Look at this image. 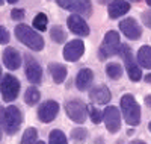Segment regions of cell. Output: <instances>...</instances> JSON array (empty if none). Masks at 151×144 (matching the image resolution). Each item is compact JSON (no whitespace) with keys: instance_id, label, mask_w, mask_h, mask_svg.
<instances>
[{"instance_id":"obj_1","label":"cell","mask_w":151,"mask_h":144,"mask_svg":"<svg viewBox=\"0 0 151 144\" xmlns=\"http://www.w3.org/2000/svg\"><path fill=\"white\" fill-rule=\"evenodd\" d=\"M15 36L18 38V41H21L24 46H27L35 52H40L44 49V38L38 32H35L32 28H29L27 24L20 23L15 28Z\"/></svg>"},{"instance_id":"obj_2","label":"cell","mask_w":151,"mask_h":144,"mask_svg":"<svg viewBox=\"0 0 151 144\" xmlns=\"http://www.w3.org/2000/svg\"><path fill=\"white\" fill-rule=\"evenodd\" d=\"M121 109L125 123L130 126H137L141 123V108L132 94H124L121 97Z\"/></svg>"},{"instance_id":"obj_3","label":"cell","mask_w":151,"mask_h":144,"mask_svg":"<svg viewBox=\"0 0 151 144\" xmlns=\"http://www.w3.org/2000/svg\"><path fill=\"white\" fill-rule=\"evenodd\" d=\"M118 53H119L121 58L124 59V64H125V68H127V73H129L130 81H133V82L141 81V79H142V71H141V68H139V65L136 64V59H134V56H133V52H132L130 46L121 44Z\"/></svg>"},{"instance_id":"obj_4","label":"cell","mask_w":151,"mask_h":144,"mask_svg":"<svg viewBox=\"0 0 151 144\" xmlns=\"http://www.w3.org/2000/svg\"><path fill=\"white\" fill-rule=\"evenodd\" d=\"M119 46H121V43H119V35H118V32L109 31V32L106 33V36H104L101 46H100V49H98V58L101 59V61H104V59H107L109 56L118 53Z\"/></svg>"},{"instance_id":"obj_5","label":"cell","mask_w":151,"mask_h":144,"mask_svg":"<svg viewBox=\"0 0 151 144\" xmlns=\"http://www.w3.org/2000/svg\"><path fill=\"white\" fill-rule=\"evenodd\" d=\"M21 121H23V115L17 106L11 105L5 109V132L8 135L17 134L21 126Z\"/></svg>"},{"instance_id":"obj_6","label":"cell","mask_w":151,"mask_h":144,"mask_svg":"<svg viewBox=\"0 0 151 144\" xmlns=\"http://www.w3.org/2000/svg\"><path fill=\"white\" fill-rule=\"evenodd\" d=\"M0 93H2V97L5 102L15 100L20 93V81L12 74L3 76V81L0 82Z\"/></svg>"},{"instance_id":"obj_7","label":"cell","mask_w":151,"mask_h":144,"mask_svg":"<svg viewBox=\"0 0 151 144\" xmlns=\"http://www.w3.org/2000/svg\"><path fill=\"white\" fill-rule=\"evenodd\" d=\"M56 3L67 11H73L76 14H83L89 17L92 14L91 0H56Z\"/></svg>"},{"instance_id":"obj_8","label":"cell","mask_w":151,"mask_h":144,"mask_svg":"<svg viewBox=\"0 0 151 144\" xmlns=\"http://www.w3.org/2000/svg\"><path fill=\"white\" fill-rule=\"evenodd\" d=\"M67 115L76 123H85L88 117V106L80 100H71L65 105Z\"/></svg>"},{"instance_id":"obj_9","label":"cell","mask_w":151,"mask_h":144,"mask_svg":"<svg viewBox=\"0 0 151 144\" xmlns=\"http://www.w3.org/2000/svg\"><path fill=\"white\" fill-rule=\"evenodd\" d=\"M24 71H26V77L29 79L30 84H40L41 79H42V70H41V65L38 64V61L30 56V55H26L24 56Z\"/></svg>"},{"instance_id":"obj_10","label":"cell","mask_w":151,"mask_h":144,"mask_svg":"<svg viewBox=\"0 0 151 144\" xmlns=\"http://www.w3.org/2000/svg\"><path fill=\"white\" fill-rule=\"evenodd\" d=\"M59 114V103L55 100H47L38 108V119L42 123H50Z\"/></svg>"},{"instance_id":"obj_11","label":"cell","mask_w":151,"mask_h":144,"mask_svg":"<svg viewBox=\"0 0 151 144\" xmlns=\"http://www.w3.org/2000/svg\"><path fill=\"white\" fill-rule=\"evenodd\" d=\"M103 120H104V124H106L109 132L115 134V132L119 130V127H121V115H119L118 108H115V106L106 108V111L103 114Z\"/></svg>"},{"instance_id":"obj_12","label":"cell","mask_w":151,"mask_h":144,"mask_svg":"<svg viewBox=\"0 0 151 144\" xmlns=\"http://www.w3.org/2000/svg\"><path fill=\"white\" fill-rule=\"evenodd\" d=\"M67 24L73 33L80 35V36H88L89 35V26L85 21L83 17H80L79 14H71L67 20Z\"/></svg>"},{"instance_id":"obj_13","label":"cell","mask_w":151,"mask_h":144,"mask_svg":"<svg viewBox=\"0 0 151 144\" xmlns=\"http://www.w3.org/2000/svg\"><path fill=\"white\" fill-rule=\"evenodd\" d=\"M85 52V43L82 40H73L64 47V58L70 62H74L82 58Z\"/></svg>"},{"instance_id":"obj_14","label":"cell","mask_w":151,"mask_h":144,"mask_svg":"<svg viewBox=\"0 0 151 144\" xmlns=\"http://www.w3.org/2000/svg\"><path fill=\"white\" fill-rule=\"evenodd\" d=\"M119 29L121 32L129 38V40H139L141 35H142V29L141 26L136 23L134 18H124L121 23H119Z\"/></svg>"},{"instance_id":"obj_15","label":"cell","mask_w":151,"mask_h":144,"mask_svg":"<svg viewBox=\"0 0 151 144\" xmlns=\"http://www.w3.org/2000/svg\"><path fill=\"white\" fill-rule=\"evenodd\" d=\"M129 11H130V3L125 2V0H112L107 8L110 18H119L124 14H127Z\"/></svg>"},{"instance_id":"obj_16","label":"cell","mask_w":151,"mask_h":144,"mask_svg":"<svg viewBox=\"0 0 151 144\" xmlns=\"http://www.w3.org/2000/svg\"><path fill=\"white\" fill-rule=\"evenodd\" d=\"M3 64L9 70H17L21 65V56L14 47H6L3 52Z\"/></svg>"},{"instance_id":"obj_17","label":"cell","mask_w":151,"mask_h":144,"mask_svg":"<svg viewBox=\"0 0 151 144\" xmlns=\"http://www.w3.org/2000/svg\"><path fill=\"white\" fill-rule=\"evenodd\" d=\"M94 81V73L89 68H82L77 73V77H76V87H77L80 91H86L92 85Z\"/></svg>"},{"instance_id":"obj_18","label":"cell","mask_w":151,"mask_h":144,"mask_svg":"<svg viewBox=\"0 0 151 144\" xmlns=\"http://www.w3.org/2000/svg\"><path fill=\"white\" fill-rule=\"evenodd\" d=\"M110 91H109V88L107 87H104V85H97L95 88H92L91 89V99L95 102V103H98V105H104V103H107L109 100H110Z\"/></svg>"},{"instance_id":"obj_19","label":"cell","mask_w":151,"mask_h":144,"mask_svg":"<svg viewBox=\"0 0 151 144\" xmlns=\"http://www.w3.org/2000/svg\"><path fill=\"white\" fill-rule=\"evenodd\" d=\"M48 71H50V74H52L53 81L56 84H62L67 77V67L62 64H58V62L48 64Z\"/></svg>"},{"instance_id":"obj_20","label":"cell","mask_w":151,"mask_h":144,"mask_svg":"<svg viewBox=\"0 0 151 144\" xmlns=\"http://www.w3.org/2000/svg\"><path fill=\"white\" fill-rule=\"evenodd\" d=\"M137 62L141 67L151 70V47L150 46H142L137 52Z\"/></svg>"},{"instance_id":"obj_21","label":"cell","mask_w":151,"mask_h":144,"mask_svg":"<svg viewBox=\"0 0 151 144\" xmlns=\"http://www.w3.org/2000/svg\"><path fill=\"white\" fill-rule=\"evenodd\" d=\"M106 74L110 77L112 81H116V79H119V77L122 76V67L119 64H116V62H110V64H107V67H106Z\"/></svg>"},{"instance_id":"obj_22","label":"cell","mask_w":151,"mask_h":144,"mask_svg":"<svg viewBox=\"0 0 151 144\" xmlns=\"http://www.w3.org/2000/svg\"><path fill=\"white\" fill-rule=\"evenodd\" d=\"M40 91H38L35 87H30L26 89V93H24V102H26L27 105H36L38 102H40Z\"/></svg>"},{"instance_id":"obj_23","label":"cell","mask_w":151,"mask_h":144,"mask_svg":"<svg viewBox=\"0 0 151 144\" xmlns=\"http://www.w3.org/2000/svg\"><path fill=\"white\" fill-rule=\"evenodd\" d=\"M50 36H52V40L58 44H62L65 40H67V33L65 31L60 28V26H53L52 31H50Z\"/></svg>"},{"instance_id":"obj_24","label":"cell","mask_w":151,"mask_h":144,"mask_svg":"<svg viewBox=\"0 0 151 144\" xmlns=\"http://www.w3.org/2000/svg\"><path fill=\"white\" fill-rule=\"evenodd\" d=\"M48 144H67V137L65 134L59 129H55L48 135Z\"/></svg>"},{"instance_id":"obj_25","label":"cell","mask_w":151,"mask_h":144,"mask_svg":"<svg viewBox=\"0 0 151 144\" xmlns=\"http://www.w3.org/2000/svg\"><path fill=\"white\" fill-rule=\"evenodd\" d=\"M36 138H38V132L35 127H27L23 134L21 138V144H36Z\"/></svg>"},{"instance_id":"obj_26","label":"cell","mask_w":151,"mask_h":144,"mask_svg":"<svg viewBox=\"0 0 151 144\" xmlns=\"http://www.w3.org/2000/svg\"><path fill=\"white\" fill-rule=\"evenodd\" d=\"M47 23H48L47 15L42 14V12H40V14L35 15V18H33V28L38 29L40 32H44V31L47 29Z\"/></svg>"},{"instance_id":"obj_27","label":"cell","mask_w":151,"mask_h":144,"mask_svg":"<svg viewBox=\"0 0 151 144\" xmlns=\"http://www.w3.org/2000/svg\"><path fill=\"white\" fill-rule=\"evenodd\" d=\"M88 138V130L83 129V127H77V129H74L73 132H71V140L74 143H83L85 140Z\"/></svg>"},{"instance_id":"obj_28","label":"cell","mask_w":151,"mask_h":144,"mask_svg":"<svg viewBox=\"0 0 151 144\" xmlns=\"http://www.w3.org/2000/svg\"><path fill=\"white\" fill-rule=\"evenodd\" d=\"M88 114H89L92 123H95V124H98L100 121L103 120V114L100 112V109H98V108H95L94 105H89V106H88Z\"/></svg>"},{"instance_id":"obj_29","label":"cell","mask_w":151,"mask_h":144,"mask_svg":"<svg viewBox=\"0 0 151 144\" xmlns=\"http://www.w3.org/2000/svg\"><path fill=\"white\" fill-rule=\"evenodd\" d=\"M9 32L3 28V26H0V44H8L9 43Z\"/></svg>"},{"instance_id":"obj_30","label":"cell","mask_w":151,"mask_h":144,"mask_svg":"<svg viewBox=\"0 0 151 144\" xmlns=\"http://www.w3.org/2000/svg\"><path fill=\"white\" fill-rule=\"evenodd\" d=\"M11 17H12V20H23L24 18V11L23 9H12L11 11Z\"/></svg>"},{"instance_id":"obj_31","label":"cell","mask_w":151,"mask_h":144,"mask_svg":"<svg viewBox=\"0 0 151 144\" xmlns=\"http://www.w3.org/2000/svg\"><path fill=\"white\" fill-rule=\"evenodd\" d=\"M142 21H144V24L147 26V28L151 29V11L144 12V14H142Z\"/></svg>"},{"instance_id":"obj_32","label":"cell","mask_w":151,"mask_h":144,"mask_svg":"<svg viewBox=\"0 0 151 144\" xmlns=\"http://www.w3.org/2000/svg\"><path fill=\"white\" fill-rule=\"evenodd\" d=\"M3 124H5V109L0 106V138L3 134Z\"/></svg>"},{"instance_id":"obj_33","label":"cell","mask_w":151,"mask_h":144,"mask_svg":"<svg viewBox=\"0 0 151 144\" xmlns=\"http://www.w3.org/2000/svg\"><path fill=\"white\" fill-rule=\"evenodd\" d=\"M145 103L148 105V108H151V96H147L145 97Z\"/></svg>"},{"instance_id":"obj_34","label":"cell","mask_w":151,"mask_h":144,"mask_svg":"<svg viewBox=\"0 0 151 144\" xmlns=\"http://www.w3.org/2000/svg\"><path fill=\"white\" fill-rule=\"evenodd\" d=\"M130 144H145V141H142V140H136V141H132Z\"/></svg>"},{"instance_id":"obj_35","label":"cell","mask_w":151,"mask_h":144,"mask_svg":"<svg viewBox=\"0 0 151 144\" xmlns=\"http://www.w3.org/2000/svg\"><path fill=\"white\" fill-rule=\"evenodd\" d=\"M145 82H148V84H151V73L145 76Z\"/></svg>"},{"instance_id":"obj_36","label":"cell","mask_w":151,"mask_h":144,"mask_svg":"<svg viewBox=\"0 0 151 144\" xmlns=\"http://www.w3.org/2000/svg\"><path fill=\"white\" fill-rule=\"evenodd\" d=\"M109 0H98V3H107Z\"/></svg>"},{"instance_id":"obj_37","label":"cell","mask_w":151,"mask_h":144,"mask_svg":"<svg viewBox=\"0 0 151 144\" xmlns=\"http://www.w3.org/2000/svg\"><path fill=\"white\" fill-rule=\"evenodd\" d=\"M15 2H18V0H8V3H15Z\"/></svg>"},{"instance_id":"obj_38","label":"cell","mask_w":151,"mask_h":144,"mask_svg":"<svg viewBox=\"0 0 151 144\" xmlns=\"http://www.w3.org/2000/svg\"><path fill=\"white\" fill-rule=\"evenodd\" d=\"M145 2H147V5H148V6H151V0H145Z\"/></svg>"},{"instance_id":"obj_39","label":"cell","mask_w":151,"mask_h":144,"mask_svg":"<svg viewBox=\"0 0 151 144\" xmlns=\"http://www.w3.org/2000/svg\"><path fill=\"white\" fill-rule=\"evenodd\" d=\"M36 144H45L44 141H36Z\"/></svg>"},{"instance_id":"obj_40","label":"cell","mask_w":151,"mask_h":144,"mask_svg":"<svg viewBox=\"0 0 151 144\" xmlns=\"http://www.w3.org/2000/svg\"><path fill=\"white\" fill-rule=\"evenodd\" d=\"M0 79H2V68H0Z\"/></svg>"},{"instance_id":"obj_41","label":"cell","mask_w":151,"mask_h":144,"mask_svg":"<svg viewBox=\"0 0 151 144\" xmlns=\"http://www.w3.org/2000/svg\"><path fill=\"white\" fill-rule=\"evenodd\" d=\"M2 3H3V0H0V5H2Z\"/></svg>"},{"instance_id":"obj_42","label":"cell","mask_w":151,"mask_h":144,"mask_svg":"<svg viewBox=\"0 0 151 144\" xmlns=\"http://www.w3.org/2000/svg\"><path fill=\"white\" fill-rule=\"evenodd\" d=\"M148 127H150V130H151V123H150V126H148Z\"/></svg>"},{"instance_id":"obj_43","label":"cell","mask_w":151,"mask_h":144,"mask_svg":"<svg viewBox=\"0 0 151 144\" xmlns=\"http://www.w3.org/2000/svg\"><path fill=\"white\" fill-rule=\"evenodd\" d=\"M134 2H139V0H134Z\"/></svg>"}]
</instances>
